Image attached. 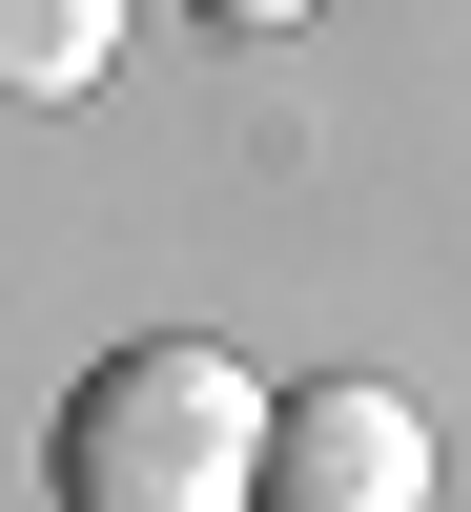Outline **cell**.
<instances>
[{"label": "cell", "mask_w": 471, "mask_h": 512, "mask_svg": "<svg viewBox=\"0 0 471 512\" xmlns=\"http://www.w3.org/2000/svg\"><path fill=\"white\" fill-rule=\"evenodd\" d=\"M246 472H267V369L205 349V328L103 349L62 390V431H41V492L62 512H246Z\"/></svg>", "instance_id": "cell-1"}, {"label": "cell", "mask_w": 471, "mask_h": 512, "mask_svg": "<svg viewBox=\"0 0 471 512\" xmlns=\"http://www.w3.org/2000/svg\"><path fill=\"white\" fill-rule=\"evenodd\" d=\"M246 512H431V410L390 369H328V390H267V472Z\"/></svg>", "instance_id": "cell-2"}, {"label": "cell", "mask_w": 471, "mask_h": 512, "mask_svg": "<svg viewBox=\"0 0 471 512\" xmlns=\"http://www.w3.org/2000/svg\"><path fill=\"white\" fill-rule=\"evenodd\" d=\"M123 62V0H0V103H82Z\"/></svg>", "instance_id": "cell-3"}, {"label": "cell", "mask_w": 471, "mask_h": 512, "mask_svg": "<svg viewBox=\"0 0 471 512\" xmlns=\"http://www.w3.org/2000/svg\"><path fill=\"white\" fill-rule=\"evenodd\" d=\"M185 21H226V41H267V21H328V0H185Z\"/></svg>", "instance_id": "cell-4"}]
</instances>
